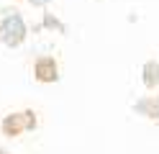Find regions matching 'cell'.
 <instances>
[{
    "label": "cell",
    "instance_id": "3",
    "mask_svg": "<svg viewBox=\"0 0 159 154\" xmlns=\"http://www.w3.org/2000/svg\"><path fill=\"white\" fill-rule=\"evenodd\" d=\"M34 77L39 82H57L59 80V67L52 57H39L34 64Z\"/></svg>",
    "mask_w": 159,
    "mask_h": 154
},
{
    "label": "cell",
    "instance_id": "4",
    "mask_svg": "<svg viewBox=\"0 0 159 154\" xmlns=\"http://www.w3.org/2000/svg\"><path fill=\"white\" fill-rule=\"evenodd\" d=\"M144 85L146 87H157L159 85V64H157V62L144 64Z\"/></svg>",
    "mask_w": 159,
    "mask_h": 154
},
{
    "label": "cell",
    "instance_id": "5",
    "mask_svg": "<svg viewBox=\"0 0 159 154\" xmlns=\"http://www.w3.org/2000/svg\"><path fill=\"white\" fill-rule=\"evenodd\" d=\"M139 110H146V113H152L154 118H159V98L157 100H149V103H139Z\"/></svg>",
    "mask_w": 159,
    "mask_h": 154
},
{
    "label": "cell",
    "instance_id": "1",
    "mask_svg": "<svg viewBox=\"0 0 159 154\" xmlns=\"http://www.w3.org/2000/svg\"><path fill=\"white\" fill-rule=\"evenodd\" d=\"M23 39H26V23H23V18L18 16V13H5L3 18H0V41H3L5 46H21L23 44Z\"/></svg>",
    "mask_w": 159,
    "mask_h": 154
},
{
    "label": "cell",
    "instance_id": "6",
    "mask_svg": "<svg viewBox=\"0 0 159 154\" xmlns=\"http://www.w3.org/2000/svg\"><path fill=\"white\" fill-rule=\"evenodd\" d=\"M34 5H41V3H49V0H31Z\"/></svg>",
    "mask_w": 159,
    "mask_h": 154
},
{
    "label": "cell",
    "instance_id": "2",
    "mask_svg": "<svg viewBox=\"0 0 159 154\" xmlns=\"http://www.w3.org/2000/svg\"><path fill=\"white\" fill-rule=\"evenodd\" d=\"M34 128H36L34 110H18V113H11V116L3 121V133L5 136H18V133L34 131Z\"/></svg>",
    "mask_w": 159,
    "mask_h": 154
},
{
    "label": "cell",
    "instance_id": "7",
    "mask_svg": "<svg viewBox=\"0 0 159 154\" xmlns=\"http://www.w3.org/2000/svg\"><path fill=\"white\" fill-rule=\"evenodd\" d=\"M0 154H5V152H3V149H0Z\"/></svg>",
    "mask_w": 159,
    "mask_h": 154
}]
</instances>
